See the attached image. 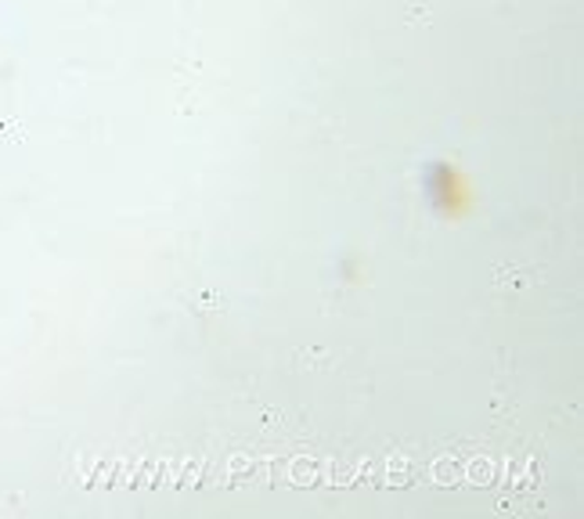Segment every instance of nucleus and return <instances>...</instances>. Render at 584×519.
I'll return each mask as SVG.
<instances>
[]
</instances>
